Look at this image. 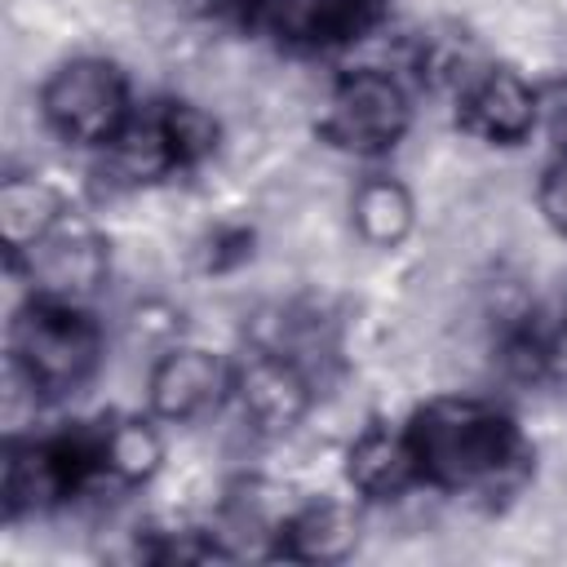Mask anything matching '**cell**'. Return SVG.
Returning <instances> with one entry per match:
<instances>
[{
	"mask_svg": "<svg viewBox=\"0 0 567 567\" xmlns=\"http://www.w3.org/2000/svg\"><path fill=\"white\" fill-rule=\"evenodd\" d=\"M421 483L443 492L496 496L527 474V443L518 425L478 399H434L408 425Z\"/></svg>",
	"mask_w": 567,
	"mask_h": 567,
	"instance_id": "1",
	"label": "cell"
},
{
	"mask_svg": "<svg viewBox=\"0 0 567 567\" xmlns=\"http://www.w3.org/2000/svg\"><path fill=\"white\" fill-rule=\"evenodd\" d=\"M9 359L35 394L62 399L75 394L97 372L102 332L71 301L31 297L9 323Z\"/></svg>",
	"mask_w": 567,
	"mask_h": 567,
	"instance_id": "2",
	"label": "cell"
},
{
	"mask_svg": "<svg viewBox=\"0 0 567 567\" xmlns=\"http://www.w3.org/2000/svg\"><path fill=\"white\" fill-rule=\"evenodd\" d=\"M217 146V120L195 102H155L124 120V128L106 142L102 173L111 186H151L177 168H195Z\"/></svg>",
	"mask_w": 567,
	"mask_h": 567,
	"instance_id": "3",
	"label": "cell"
},
{
	"mask_svg": "<svg viewBox=\"0 0 567 567\" xmlns=\"http://www.w3.org/2000/svg\"><path fill=\"white\" fill-rule=\"evenodd\" d=\"M97 483V434L71 430L53 439H13L0 461L4 518H27L66 505Z\"/></svg>",
	"mask_w": 567,
	"mask_h": 567,
	"instance_id": "4",
	"label": "cell"
},
{
	"mask_svg": "<svg viewBox=\"0 0 567 567\" xmlns=\"http://www.w3.org/2000/svg\"><path fill=\"white\" fill-rule=\"evenodd\" d=\"M40 111L58 137L80 142V146H106L133 115L128 84H124L120 66L106 58L62 62L40 89Z\"/></svg>",
	"mask_w": 567,
	"mask_h": 567,
	"instance_id": "5",
	"label": "cell"
},
{
	"mask_svg": "<svg viewBox=\"0 0 567 567\" xmlns=\"http://www.w3.org/2000/svg\"><path fill=\"white\" fill-rule=\"evenodd\" d=\"M408 120H412V106L403 84L381 66H359L332 84L319 115V133L337 151L385 155L408 133Z\"/></svg>",
	"mask_w": 567,
	"mask_h": 567,
	"instance_id": "6",
	"label": "cell"
},
{
	"mask_svg": "<svg viewBox=\"0 0 567 567\" xmlns=\"http://www.w3.org/2000/svg\"><path fill=\"white\" fill-rule=\"evenodd\" d=\"M13 266L27 270V279L35 284V297H53V301H71L80 306L84 297H93L106 284V239L102 230L75 213L62 208L58 221L22 252L13 257Z\"/></svg>",
	"mask_w": 567,
	"mask_h": 567,
	"instance_id": "7",
	"label": "cell"
},
{
	"mask_svg": "<svg viewBox=\"0 0 567 567\" xmlns=\"http://www.w3.org/2000/svg\"><path fill=\"white\" fill-rule=\"evenodd\" d=\"M536 93L518 71L505 66H478L456 89V124L483 142L514 146L536 128Z\"/></svg>",
	"mask_w": 567,
	"mask_h": 567,
	"instance_id": "8",
	"label": "cell"
},
{
	"mask_svg": "<svg viewBox=\"0 0 567 567\" xmlns=\"http://www.w3.org/2000/svg\"><path fill=\"white\" fill-rule=\"evenodd\" d=\"M230 394L257 434H288L310 408L315 377L306 368H297L292 359H279L270 350H252L248 363L235 368Z\"/></svg>",
	"mask_w": 567,
	"mask_h": 567,
	"instance_id": "9",
	"label": "cell"
},
{
	"mask_svg": "<svg viewBox=\"0 0 567 567\" xmlns=\"http://www.w3.org/2000/svg\"><path fill=\"white\" fill-rule=\"evenodd\" d=\"M377 0H257L248 27L284 49H328L372 27Z\"/></svg>",
	"mask_w": 567,
	"mask_h": 567,
	"instance_id": "10",
	"label": "cell"
},
{
	"mask_svg": "<svg viewBox=\"0 0 567 567\" xmlns=\"http://www.w3.org/2000/svg\"><path fill=\"white\" fill-rule=\"evenodd\" d=\"M235 385V368L199 346H177L151 368V412L159 421H199Z\"/></svg>",
	"mask_w": 567,
	"mask_h": 567,
	"instance_id": "11",
	"label": "cell"
},
{
	"mask_svg": "<svg viewBox=\"0 0 567 567\" xmlns=\"http://www.w3.org/2000/svg\"><path fill=\"white\" fill-rule=\"evenodd\" d=\"M346 474H350L354 492H363V496H377V501L403 496L412 483H421V470H416V452H412L408 430L368 425L350 443Z\"/></svg>",
	"mask_w": 567,
	"mask_h": 567,
	"instance_id": "12",
	"label": "cell"
},
{
	"mask_svg": "<svg viewBox=\"0 0 567 567\" xmlns=\"http://www.w3.org/2000/svg\"><path fill=\"white\" fill-rule=\"evenodd\" d=\"M279 554L297 563H341L359 545V523L346 505L337 501H315L301 505L284 518L279 527Z\"/></svg>",
	"mask_w": 567,
	"mask_h": 567,
	"instance_id": "13",
	"label": "cell"
},
{
	"mask_svg": "<svg viewBox=\"0 0 567 567\" xmlns=\"http://www.w3.org/2000/svg\"><path fill=\"white\" fill-rule=\"evenodd\" d=\"M93 434H97V483L137 487L164 461V443H159V434L142 416L97 421Z\"/></svg>",
	"mask_w": 567,
	"mask_h": 567,
	"instance_id": "14",
	"label": "cell"
},
{
	"mask_svg": "<svg viewBox=\"0 0 567 567\" xmlns=\"http://www.w3.org/2000/svg\"><path fill=\"white\" fill-rule=\"evenodd\" d=\"M412 195L403 182L377 173V177H363L354 186V199H350V221L359 230L363 244L372 248H399L412 230Z\"/></svg>",
	"mask_w": 567,
	"mask_h": 567,
	"instance_id": "15",
	"label": "cell"
},
{
	"mask_svg": "<svg viewBox=\"0 0 567 567\" xmlns=\"http://www.w3.org/2000/svg\"><path fill=\"white\" fill-rule=\"evenodd\" d=\"M62 213V199L53 186H44L40 177H9L0 186V235H4V252L9 261L22 257Z\"/></svg>",
	"mask_w": 567,
	"mask_h": 567,
	"instance_id": "16",
	"label": "cell"
},
{
	"mask_svg": "<svg viewBox=\"0 0 567 567\" xmlns=\"http://www.w3.org/2000/svg\"><path fill=\"white\" fill-rule=\"evenodd\" d=\"M536 199H540V213H545V221L558 230V235H567V146L549 159V168L540 173V190H536Z\"/></svg>",
	"mask_w": 567,
	"mask_h": 567,
	"instance_id": "17",
	"label": "cell"
},
{
	"mask_svg": "<svg viewBox=\"0 0 567 567\" xmlns=\"http://www.w3.org/2000/svg\"><path fill=\"white\" fill-rule=\"evenodd\" d=\"M252 4H257V0H213V9H217V13H230V18H239V22H248Z\"/></svg>",
	"mask_w": 567,
	"mask_h": 567,
	"instance_id": "18",
	"label": "cell"
}]
</instances>
